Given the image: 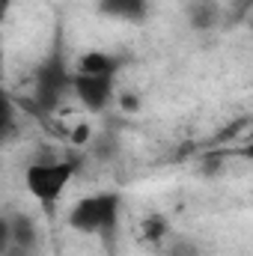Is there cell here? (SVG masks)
<instances>
[{
  "mask_svg": "<svg viewBox=\"0 0 253 256\" xmlns=\"http://www.w3.org/2000/svg\"><path fill=\"white\" fill-rule=\"evenodd\" d=\"M104 18L126 21V24H143L149 18V0H98L96 3Z\"/></svg>",
  "mask_w": 253,
  "mask_h": 256,
  "instance_id": "cell-8",
  "label": "cell"
},
{
  "mask_svg": "<svg viewBox=\"0 0 253 256\" xmlns=\"http://www.w3.org/2000/svg\"><path fill=\"white\" fill-rule=\"evenodd\" d=\"M114 104H116L122 114H137V110H140V96H137V92H128V90H116Z\"/></svg>",
  "mask_w": 253,
  "mask_h": 256,
  "instance_id": "cell-11",
  "label": "cell"
},
{
  "mask_svg": "<svg viewBox=\"0 0 253 256\" xmlns=\"http://www.w3.org/2000/svg\"><path fill=\"white\" fill-rule=\"evenodd\" d=\"M140 230H143V238L146 242H152V244H161L164 242V236L170 232V220H167V214H149L143 224H140Z\"/></svg>",
  "mask_w": 253,
  "mask_h": 256,
  "instance_id": "cell-10",
  "label": "cell"
},
{
  "mask_svg": "<svg viewBox=\"0 0 253 256\" xmlns=\"http://www.w3.org/2000/svg\"><path fill=\"white\" fill-rule=\"evenodd\" d=\"M122 220V194L96 191L74 200L66 212V224L78 236H92L102 242H114Z\"/></svg>",
  "mask_w": 253,
  "mask_h": 256,
  "instance_id": "cell-2",
  "label": "cell"
},
{
  "mask_svg": "<svg viewBox=\"0 0 253 256\" xmlns=\"http://www.w3.org/2000/svg\"><path fill=\"white\" fill-rule=\"evenodd\" d=\"M80 164H84L80 155H60V158H39L24 170V188L39 202V212L48 220L57 218L60 200L74 182Z\"/></svg>",
  "mask_w": 253,
  "mask_h": 256,
  "instance_id": "cell-1",
  "label": "cell"
},
{
  "mask_svg": "<svg viewBox=\"0 0 253 256\" xmlns=\"http://www.w3.org/2000/svg\"><path fill=\"white\" fill-rule=\"evenodd\" d=\"M15 131H18V102H12V96L0 90V149L15 137Z\"/></svg>",
  "mask_w": 253,
  "mask_h": 256,
  "instance_id": "cell-9",
  "label": "cell"
},
{
  "mask_svg": "<svg viewBox=\"0 0 253 256\" xmlns=\"http://www.w3.org/2000/svg\"><path fill=\"white\" fill-rule=\"evenodd\" d=\"M6 248H9V214L0 212V256L6 254Z\"/></svg>",
  "mask_w": 253,
  "mask_h": 256,
  "instance_id": "cell-12",
  "label": "cell"
},
{
  "mask_svg": "<svg viewBox=\"0 0 253 256\" xmlns=\"http://www.w3.org/2000/svg\"><path fill=\"white\" fill-rule=\"evenodd\" d=\"M173 256H200V254H194V250H182V254H173Z\"/></svg>",
  "mask_w": 253,
  "mask_h": 256,
  "instance_id": "cell-14",
  "label": "cell"
},
{
  "mask_svg": "<svg viewBox=\"0 0 253 256\" xmlns=\"http://www.w3.org/2000/svg\"><path fill=\"white\" fill-rule=\"evenodd\" d=\"M3 256H42L39 220L30 212H9V248Z\"/></svg>",
  "mask_w": 253,
  "mask_h": 256,
  "instance_id": "cell-5",
  "label": "cell"
},
{
  "mask_svg": "<svg viewBox=\"0 0 253 256\" xmlns=\"http://www.w3.org/2000/svg\"><path fill=\"white\" fill-rule=\"evenodd\" d=\"M66 98H72V66L63 60L60 51L48 54L33 72V110L39 116L57 114Z\"/></svg>",
  "mask_w": 253,
  "mask_h": 256,
  "instance_id": "cell-3",
  "label": "cell"
},
{
  "mask_svg": "<svg viewBox=\"0 0 253 256\" xmlns=\"http://www.w3.org/2000/svg\"><path fill=\"white\" fill-rule=\"evenodd\" d=\"M15 3H18V0H0V27L6 24V18H9V12H12Z\"/></svg>",
  "mask_w": 253,
  "mask_h": 256,
  "instance_id": "cell-13",
  "label": "cell"
},
{
  "mask_svg": "<svg viewBox=\"0 0 253 256\" xmlns=\"http://www.w3.org/2000/svg\"><path fill=\"white\" fill-rule=\"evenodd\" d=\"M126 68V57L114 54V51H102V48H92V51H84L72 72H80V74H108V78H120V72Z\"/></svg>",
  "mask_w": 253,
  "mask_h": 256,
  "instance_id": "cell-7",
  "label": "cell"
},
{
  "mask_svg": "<svg viewBox=\"0 0 253 256\" xmlns=\"http://www.w3.org/2000/svg\"><path fill=\"white\" fill-rule=\"evenodd\" d=\"M116 80H120V78L72 72V98H78L86 114L102 116L108 108H114V98H116V90H120Z\"/></svg>",
  "mask_w": 253,
  "mask_h": 256,
  "instance_id": "cell-4",
  "label": "cell"
},
{
  "mask_svg": "<svg viewBox=\"0 0 253 256\" xmlns=\"http://www.w3.org/2000/svg\"><path fill=\"white\" fill-rule=\"evenodd\" d=\"M185 21L194 33H218L226 24V9L220 0H188Z\"/></svg>",
  "mask_w": 253,
  "mask_h": 256,
  "instance_id": "cell-6",
  "label": "cell"
}]
</instances>
